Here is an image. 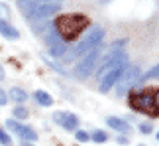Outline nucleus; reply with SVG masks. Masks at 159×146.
I'll return each mask as SVG.
<instances>
[{
	"label": "nucleus",
	"instance_id": "aec40b11",
	"mask_svg": "<svg viewBox=\"0 0 159 146\" xmlns=\"http://www.w3.org/2000/svg\"><path fill=\"white\" fill-rule=\"evenodd\" d=\"M75 138H77L79 142H87L90 136H89V134H87L84 130H75Z\"/></svg>",
	"mask_w": 159,
	"mask_h": 146
},
{
	"label": "nucleus",
	"instance_id": "2eb2a0df",
	"mask_svg": "<svg viewBox=\"0 0 159 146\" xmlns=\"http://www.w3.org/2000/svg\"><path fill=\"white\" fill-rule=\"evenodd\" d=\"M28 99V95H26V91L20 89V87H12L10 89V93H8V101H16V103H24Z\"/></svg>",
	"mask_w": 159,
	"mask_h": 146
},
{
	"label": "nucleus",
	"instance_id": "5701e85b",
	"mask_svg": "<svg viewBox=\"0 0 159 146\" xmlns=\"http://www.w3.org/2000/svg\"><path fill=\"white\" fill-rule=\"evenodd\" d=\"M6 103H8V97H6V93H4L2 89H0V107H4Z\"/></svg>",
	"mask_w": 159,
	"mask_h": 146
},
{
	"label": "nucleus",
	"instance_id": "4468645a",
	"mask_svg": "<svg viewBox=\"0 0 159 146\" xmlns=\"http://www.w3.org/2000/svg\"><path fill=\"white\" fill-rule=\"evenodd\" d=\"M34 99L41 107H51L53 105V97L49 93H45V91H35V93H34Z\"/></svg>",
	"mask_w": 159,
	"mask_h": 146
},
{
	"label": "nucleus",
	"instance_id": "ddd939ff",
	"mask_svg": "<svg viewBox=\"0 0 159 146\" xmlns=\"http://www.w3.org/2000/svg\"><path fill=\"white\" fill-rule=\"evenodd\" d=\"M0 34H2L6 40H18L20 38V32H18L14 26H10L8 22H2V20H0Z\"/></svg>",
	"mask_w": 159,
	"mask_h": 146
},
{
	"label": "nucleus",
	"instance_id": "b1692460",
	"mask_svg": "<svg viewBox=\"0 0 159 146\" xmlns=\"http://www.w3.org/2000/svg\"><path fill=\"white\" fill-rule=\"evenodd\" d=\"M2 79H4V69L0 67V81H2Z\"/></svg>",
	"mask_w": 159,
	"mask_h": 146
},
{
	"label": "nucleus",
	"instance_id": "a211bd4d",
	"mask_svg": "<svg viewBox=\"0 0 159 146\" xmlns=\"http://www.w3.org/2000/svg\"><path fill=\"white\" fill-rule=\"evenodd\" d=\"M157 77H159V63L155 65L153 69H149V71L143 75V79H157Z\"/></svg>",
	"mask_w": 159,
	"mask_h": 146
},
{
	"label": "nucleus",
	"instance_id": "393cba45",
	"mask_svg": "<svg viewBox=\"0 0 159 146\" xmlns=\"http://www.w3.org/2000/svg\"><path fill=\"white\" fill-rule=\"evenodd\" d=\"M157 140H159V132H157Z\"/></svg>",
	"mask_w": 159,
	"mask_h": 146
},
{
	"label": "nucleus",
	"instance_id": "f3484780",
	"mask_svg": "<svg viewBox=\"0 0 159 146\" xmlns=\"http://www.w3.org/2000/svg\"><path fill=\"white\" fill-rule=\"evenodd\" d=\"M0 20H2V22L10 20V8L6 4H2V2H0Z\"/></svg>",
	"mask_w": 159,
	"mask_h": 146
},
{
	"label": "nucleus",
	"instance_id": "6e6552de",
	"mask_svg": "<svg viewBox=\"0 0 159 146\" xmlns=\"http://www.w3.org/2000/svg\"><path fill=\"white\" fill-rule=\"evenodd\" d=\"M45 41H47V46H49V53H51L53 57H63V56H65L67 44L57 36V32H55V30H51V32L45 36Z\"/></svg>",
	"mask_w": 159,
	"mask_h": 146
},
{
	"label": "nucleus",
	"instance_id": "39448f33",
	"mask_svg": "<svg viewBox=\"0 0 159 146\" xmlns=\"http://www.w3.org/2000/svg\"><path fill=\"white\" fill-rule=\"evenodd\" d=\"M100 51H102V50L96 46V47H93L90 51H87V53L81 57V61H79L77 67H75V75H77V79H87L90 73L96 69V61H98Z\"/></svg>",
	"mask_w": 159,
	"mask_h": 146
},
{
	"label": "nucleus",
	"instance_id": "dca6fc26",
	"mask_svg": "<svg viewBox=\"0 0 159 146\" xmlns=\"http://www.w3.org/2000/svg\"><path fill=\"white\" fill-rule=\"evenodd\" d=\"M90 138H93L94 142H106V138H108V134L104 130H94L93 134H90Z\"/></svg>",
	"mask_w": 159,
	"mask_h": 146
},
{
	"label": "nucleus",
	"instance_id": "f8f14e48",
	"mask_svg": "<svg viewBox=\"0 0 159 146\" xmlns=\"http://www.w3.org/2000/svg\"><path fill=\"white\" fill-rule=\"evenodd\" d=\"M39 4H61V0H18V6H20L22 12H28L30 8Z\"/></svg>",
	"mask_w": 159,
	"mask_h": 146
},
{
	"label": "nucleus",
	"instance_id": "6ab92c4d",
	"mask_svg": "<svg viewBox=\"0 0 159 146\" xmlns=\"http://www.w3.org/2000/svg\"><path fill=\"white\" fill-rule=\"evenodd\" d=\"M0 144L2 146H12V138L6 134L4 130H0Z\"/></svg>",
	"mask_w": 159,
	"mask_h": 146
},
{
	"label": "nucleus",
	"instance_id": "9b49d317",
	"mask_svg": "<svg viewBox=\"0 0 159 146\" xmlns=\"http://www.w3.org/2000/svg\"><path fill=\"white\" fill-rule=\"evenodd\" d=\"M106 124L110 126V129H114V130L122 132V134H126V132H130V124H128L126 120L118 119V117H108V119H106Z\"/></svg>",
	"mask_w": 159,
	"mask_h": 146
},
{
	"label": "nucleus",
	"instance_id": "423d86ee",
	"mask_svg": "<svg viewBox=\"0 0 159 146\" xmlns=\"http://www.w3.org/2000/svg\"><path fill=\"white\" fill-rule=\"evenodd\" d=\"M126 67H128V61H126V63H118L116 67H112L110 71H106L104 75L100 77V83H98L100 93H108V91L116 85V81L120 79V75L124 73V69H126Z\"/></svg>",
	"mask_w": 159,
	"mask_h": 146
},
{
	"label": "nucleus",
	"instance_id": "20e7f679",
	"mask_svg": "<svg viewBox=\"0 0 159 146\" xmlns=\"http://www.w3.org/2000/svg\"><path fill=\"white\" fill-rule=\"evenodd\" d=\"M139 75H142V69H139L138 65H128L124 69V73L120 75V79L116 81V95L118 97L128 95V91L136 83H139Z\"/></svg>",
	"mask_w": 159,
	"mask_h": 146
},
{
	"label": "nucleus",
	"instance_id": "412c9836",
	"mask_svg": "<svg viewBox=\"0 0 159 146\" xmlns=\"http://www.w3.org/2000/svg\"><path fill=\"white\" fill-rule=\"evenodd\" d=\"M14 117L16 119H28V111L24 107H18L16 111H14Z\"/></svg>",
	"mask_w": 159,
	"mask_h": 146
},
{
	"label": "nucleus",
	"instance_id": "1a4fd4ad",
	"mask_svg": "<svg viewBox=\"0 0 159 146\" xmlns=\"http://www.w3.org/2000/svg\"><path fill=\"white\" fill-rule=\"evenodd\" d=\"M6 126L8 129H12L16 132L20 138H24V140H38V134H35V130H32L30 126H26V124H20L18 120H6Z\"/></svg>",
	"mask_w": 159,
	"mask_h": 146
},
{
	"label": "nucleus",
	"instance_id": "7ed1b4c3",
	"mask_svg": "<svg viewBox=\"0 0 159 146\" xmlns=\"http://www.w3.org/2000/svg\"><path fill=\"white\" fill-rule=\"evenodd\" d=\"M102 38H104V30H102L100 26H93L89 30V34L71 50V53H65V56H63L65 61H73V59H77V57H83L87 51H90L93 47L98 46L102 41Z\"/></svg>",
	"mask_w": 159,
	"mask_h": 146
},
{
	"label": "nucleus",
	"instance_id": "0eeeda50",
	"mask_svg": "<svg viewBox=\"0 0 159 146\" xmlns=\"http://www.w3.org/2000/svg\"><path fill=\"white\" fill-rule=\"evenodd\" d=\"M59 8H61V4H39V6L30 8L28 12H24V14H26L28 20H45V18L53 16Z\"/></svg>",
	"mask_w": 159,
	"mask_h": 146
},
{
	"label": "nucleus",
	"instance_id": "9d476101",
	"mask_svg": "<svg viewBox=\"0 0 159 146\" xmlns=\"http://www.w3.org/2000/svg\"><path fill=\"white\" fill-rule=\"evenodd\" d=\"M53 120L59 126H63L65 130H77V126H79V119L71 113H55Z\"/></svg>",
	"mask_w": 159,
	"mask_h": 146
},
{
	"label": "nucleus",
	"instance_id": "f257e3e1",
	"mask_svg": "<svg viewBox=\"0 0 159 146\" xmlns=\"http://www.w3.org/2000/svg\"><path fill=\"white\" fill-rule=\"evenodd\" d=\"M84 28H89V18L83 14H67V16H59L55 20L53 30L57 32V36L65 41H73L84 32Z\"/></svg>",
	"mask_w": 159,
	"mask_h": 146
},
{
	"label": "nucleus",
	"instance_id": "f03ea898",
	"mask_svg": "<svg viewBox=\"0 0 159 146\" xmlns=\"http://www.w3.org/2000/svg\"><path fill=\"white\" fill-rule=\"evenodd\" d=\"M130 107L134 111L145 113L149 117H159V99H157V91L153 89H145V91H138V93L130 95Z\"/></svg>",
	"mask_w": 159,
	"mask_h": 146
},
{
	"label": "nucleus",
	"instance_id": "4be33fe9",
	"mask_svg": "<svg viewBox=\"0 0 159 146\" xmlns=\"http://www.w3.org/2000/svg\"><path fill=\"white\" fill-rule=\"evenodd\" d=\"M139 132H143V134H149V132H151V124L143 123L142 126H139Z\"/></svg>",
	"mask_w": 159,
	"mask_h": 146
}]
</instances>
